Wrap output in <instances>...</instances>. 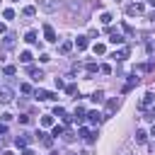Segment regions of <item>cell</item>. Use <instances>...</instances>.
<instances>
[{
	"label": "cell",
	"instance_id": "cell-35",
	"mask_svg": "<svg viewBox=\"0 0 155 155\" xmlns=\"http://www.w3.org/2000/svg\"><path fill=\"white\" fill-rule=\"evenodd\" d=\"M22 155H34V150H31V148H24V153H22Z\"/></svg>",
	"mask_w": 155,
	"mask_h": 155
},
{
	"label": "cell",
	"instance_id": "cell-17",
	"mask_svg": "<svg viewBox=\"0 0 155 155\" xmlns=\"http://www.w3.org/2000/svg\"><path fill=\"white\" fill-rule=\"evenodd\" d=\"M136 140H138V143H145V140H148V133H145L143 128H138V131H136Z\"/></svg>",
	"mask_w": 155,
	"mask_h": 155
},
{
	"label": "cell",
	"instance_id": "cell-19",
	"mask_svg": "<svg viewBox=\"0 0 155 155\" xmlns=\"http://www.w3.org/2000/svg\"><path fill=\"white\" fill-rule=\"evenodd\" d=\"M22 15H24V17H34V15H36V7H34V5H29V7H24V10H22Z\"/></svg>",
	"mask_w": 155,
	"mask_h": 155
},
{
	"label": "cell",
	"instance_id": "cell-12",
	"mask_svg": "<svg viewBox=\"0 0 155 155\" xmlns=\"http://www.w3.org/2000/svg\"><path fill=\"white\" fill-rule=\"evenodd\" d=\"M27 73H29V75H31V78H34V80H36V82H39V80H41V78H44V73H41V70H39V68H31V65H29V68H27Z\"/></svg>",
	"mask_w": 155,
	"mask_h": 155
},
{
	"label": "cell",
	"instance_id": "cell-2",
	"mask_svg": "<svg viewBox=\"0 0 155 155\" xmlns=\"http://www.w3.org/2000/svg\"><path fill=\"white\" fill-rule=\"evenodd\" d=\"M119 104H121V102H119V97H111V99L107 102V109H104V119H109V116H111V114L119 109Z\"/></svg>",
	"mask_w": 155,
	"mask_h": 155
},
{
	"label": "cell",
	"instance_id": "cell-11",
	"mask_svg": "<svg viewBox=\"0 0 155 155\" xmlns=\"http://www.w3.org/2000/svg\"><path fill=\"white\" fill-rule=\"evenodd\" d=\"M114 58H116V61H126V58H128V46H121V48L114 53Z\"/></svg>",
	"mask_w": 155,
	"mask_h": 155
},
{
	"label": "cell",
	"instance_id": "cell-33",
	"mask_svg": "<svg viewBox=\"0 0 155 155\" xmlns=\"http://www.w3.org/2000/svg\"><path fill=\"white\" fill-rule=\"evenodd\" d=\"M12 39H15V36H12V34H7V36H5V46H7V48H10V46H12Z\"/></svg>",
	"mask_w": 155,
	"mask_h": 155
},
{
	"label": "cell",
	"instance_id": "cell-37",
	"mask_svg": "<svg viewBox=\"0 0 155 155\" xmlns=\"http://www.w3.org/2000/svg\"><path fill=\"white\" fill-rule=\"evenodd\" d=\"M119 155H133V153H128V150H121V153H119Z\"/></svg>",
	"mask_w": 155,
	"mask_h": 155
},
{
	"label": "cell",
	"instance_id": "cell-13",
	"mask_svg": "<svg viewBox=\"0 0 155 155\" xmlns=\"http://www.w3.org/2000/svg\"><path fill=\"white\" fill-rule=\"evenodd\" d=\"M138 82H140V78H138V75H131V80L124 85V92H128V90H131L133 85H138Z\"/></svg>",
	"mask_w": 155,
	"mask_h": 155
},
{
	"label": "cell",
	"instance_id": "cell-16",
	"mask_svg": "<svg viewBox=\"0 0 155 155\" xmlns=\"http://www.w3.org/2000/svg\"><path fill=\"white\" fill-rule=\"evenodd\" d=\"M90 99H92L94 104H99V102L104 99V92H102V90H97V92H92V97H90Z\"/></svg>",
	"mask_w": 155,
	"mask_h": 155
},
{
	"label": "cell",
	"instance_id": "cell-41",
	"mask_svg": "<svg viewBox=\"0 0 155 155\" xmlns=\"http://www.w3.org/2000/svg\"><path fill=\"white\" fill-rule=\"evenodd\" d=\"M15 2H19V0H15Z\"/></svg>",
	"mask_w": 155,
	"mask_h": 155
},
{
	"label": "cell",
	"instance_id": "cell-8",
	"mask_svg": "<svg viewBox=\"0 0 155 155\" xmlns=\"http://www.w3.org/2000/svg\"><path fill=\"white\" fill-rule=\"evenodd\" d=\"M29 140H31V138H29V133H22V136H17V138H15V145H17V148H27V143H29Z\"/></svg>",
	"mask_w": 155,
	"mask_h": 155
},
{
	"label": "cell",
	"instance_id": "cell-23",
	"mask_svg": "<svg viewBox=\"0 0 155 155\" xmlns=\"http://www.w3.org/2000/svg\"><path fill=\"white\" fill-rule=\"evenodd\" d=\"M19 61H22V63H31V53H29V51H22V53H19Z\"/></svg>",
	"mask_w": 155,
	"mask_h": 155
},
{
	"label": "cell",
	"instance_id": "cell-24",
	"mask_svg": "<svg viewBox=\"0 0 155 155\" xmlns=\"http://www.w3.org/2000/svg\"><path fill=\"white\" fill-rule=\"evenodd\" d=\"M143 119H148V121H155V107L145 109V116H143Z\"/></svg>",
	"mask_w": 155,
	"mask_h": 155
},
{
	"label": "cell",
	"instance_id": "cell-22",
	"mask_svg": "<svg viewBox=\"0 0 155 155\" xmlns=\"http://www.w3.org/2000/svg\"><path fill=\"white\" fill-rule=\"evenodd\" d=\"M75 44H78V48H80V51H82V48H87V36H78V41H75Z\"/></svg>",
	"mask_w": 155,
	"mask_h": 155
},
{
	"label": "cell",
	"instance_id": "cell-4",
	"mask_svg": "<svg viewBox=\"0 0 155 155\" xmlns=\"http://www.w3.org/2000/svg\"><path fill=\"white\" fill-rule=\"evenodd\" d=\"M58 5H61V0H44V2H41V10H44V12H56Z\"/></svg>",
	"mask_w": 155,
	"mask_h": 155
},
{
	"label": "cell",
	"instance_id": "cell-9",
	"mask_svg": "<svg viewBox=\"0 0 155 155\" xmlns=\"http://www.w3.org/2000/svg\"><path fill=\"white\" fill-rule=\"evenodd\" d=\"M153 102H155V94H153V92H148V94H145V97L140 99V109H148V107H150Z\"/></svg>",
	"mask_w": 155,
	"mask_h": 155
},
{
	"label": "cell",
	"instance_id": "cell-34",
	"mask_svg": "<svg viewBox=\"0 0 155 155\" xmlns=\"http://www.w3.org/2000/svg\"><path fill=\"white\" fill-rule=\"evenodd\" d=\"M65 92H68V94H75V92H78V87H75V85H68V87H65Z\"/></svg>",
	"mask_w": 155,
	"mask_h": 155
},
{
	"label": "cell",
	"instance_id": "cell-31",
	"mask_svg": "<svg viewBox=\"0 0 155 155\" xmlns=\"http://www.w3.org/2000/svg\"><path fill=\"white\" fill-rule=\"evenodd\" d=\"M2 17H5V19H15V12H12V10H5Z\"/></svg>",
	"mask_w": 155,
	"mask_h": 155
},
{
	"label": "cell",
	"instance_id": "cell-40",
	"mask_svg": "<svg viewBox=\"0 0 155 155\" xmlns=\"http://www.w3.org/2000/svg\"><path fill=\"white\" fill-rule=\"evenodd\" d=\"M51 155H61V153H56V150H53V153H51Z\"/></svg>",
	"mask_w": 155,
	"mask_h": 155
},
{
	"label": "cell",
	"instance_id": "cell-14",
	"mask_svg": "<svg viewBox=\"0 0 155 155\" xmlns=\"http://www.w3.org/2000/svg\"><path fill=\"white\" fill-rule=\"evenodd\" d=\"M109 41H111V44H119V46H121V44H124V36H121V34H116V31H111V34H109Z\"/></svg>",
	"mask_w": 155,
	"mask_h": 155
},
{
	"label": "cell",
	"instance_id": "cell-25",
	"mask_svg": "<svg viewBox=\"0 0 155 155\" xmlns=\"http://www.w3.org/2000/svg\"><path fill=\"white\" fill-rule=\"evenodd\" d=\"M51 136H56V138H58V136H65V128H63V126H53V133H51Z\"/></svg>",
	"mask_w": 155,
	"mask_h": 155
},
{
	"label": "cell",
	"instance_id": "cell-38",
	"mask_svg": "<svg viewBox=\"0 0 155 155\" xmlns=\"http://www.w3.org/2000/svg\"><path fill=\"white\" fill-rule=\"evenodd\" d=\"M0 34H5V24H0Z\"/></svg>",
	"mask_w": 155,
	"mask_h": 155
},
{
	"label": "cell",
	"instance_id": "cell-21",
	"mask_svg": "<svg viewBox=\"0 0 155 155\" xmlns=\"http://www.w3.org/2000/svg\"><path fill=\"white\" fill-rule=\"evenodd\" d=\"M99 19H102V24H111V22H114V17H111L109 12H102V17H99Z\"/></svg>",
	"mask_w": 155,
	"mask_h": 155
},
{
	"label": "cell",
	"instance_id": "cell-10",
	"mask_svg": "<svg viewBox=\"0 0 155 155\" xmlns=\"http://www.w3.org/2000/svg\"><path fill=\"white\" fill-rule=\"evenodd\" d=\"M70 51H73V41H63V44L58 46V53H61V56H65V53H70Z\"/></svg>",
	"mask_w": 155,
	"mask_h": 155
},
{
	"label": "cell",
	"instance_id": "cell-39",
	"mask_svg": "<svg viewBox=\"0 0 155 155\" xmlns=\"http://www.w3.org/2000/svg\"><path fill=\"white\" fill-rule=\"evenodd\" d=\"M2 155H15V153H10V150H5V153H2Z\"/></svg>",
	"mask_w": 155,
	"mask_h": 155
},
{
	"label": "cell",
	"instance_id": "cell-3",
	"mask_svg": "<svg viewBox=\"0 0 155 155\" xmlns=\"http://www.w3.org/2000/svg\"><path fill=\"white\" fill-rule=\"evenodd\" d=\"M143 10H145V7H143L140 2H131V5H126V15H128V17H136V15H143Z\"/></svg>",
	"mask_w": 155,
	"mask_h": 155
},
{
	"label": "cell",
	"instance_id": "cell-28",
	"mask_svg": "<svg viewBox=\"0 0 155 155\" xmlns=\"http://www.w3.org/2000/svg\"><path fill=\"white\" fill-rule=\"evenodd\" d=\"M15 73H17L15 65H5V75H15Z\"/></svg>",
	"mask_w": 155,
	"mask_h": 155
},
{
	"label": "cell",
	"instance_id": "cell-32",
	"mask_svg": "<svg viewBox=\"0 0 155 155\" xmlns=\"http://www.w3.org/2000/svg\"><path fill=\"white\" fill-rule=\"evenodd\" d=\"M94 70H99V65L97 63H87V73H94Z\"/></svg>",
	"mask_w": 155,
	"mask_h": 155
},
{
	"label": "cell",
	"instance_id": "cell-29",
	"mask_svg": "<svg viewBox=\"0 0 155 155\" xmlns=\"http://www.w3.org/2000/svg\"><path fill=\"white\" fill-rule=\"evenodd\" d=\"M53 116H65V109H63V107H56V109H53Z\"/></svg>",
	"mask_w": 155,
	"mask_h": 155
},
{
	"label": "cell",
	"instance_id": "cell-5",
	"mask_svg": "<svg viewBox=\"0 0 155 155\" xmlns=\"http://www.w3.org/2000/svg\"><path fill=\"white\" fill-rule=\"evenodd\" d=\"M44 39H46V41H51V44H53V41H58V39H56V31H53V27H51V24H46V27H44Z\"/></svg>",
	"mask_w": 155,
	"mask_h": 155
},
{
	"label": "cell",
	"instance_id": "cell-6",
	"mask_svg": "<svg viewBox=\"0 0 155 155\" xmlns=\"http://www.w3.org/2000/svg\"><path fill=\"white\" fill-rule=\"evenodd\" d=\"M34 97H36V99H58L53 92H46V90H36V92H34Z\"/></svg>",
	"mask_w": 155,
	"mask_h": 155
},
{
	"label": "cell",
	"instance_id": "cell-30",
	"mask_svg": "<svg viewBox=\"0 0 155 155\" xmlns=\"http://www.w3.org/2000/svg\"><path fill=\"white\" fill-rule=\"evenodd\" d=\"M41 124H44V126H51V124H53V116H41Z\"/></svg>",
	"mask_w": 155,
	"mask_h": 155
},
{
	"label": "cell",
	"instance_id": "cell-15",
	"mask_svg": "<svg viewBox=\"0 0 155 155\" xmlns=\"http://www.w3.org/2000/svg\"><path fill=\"white\" fill-rule=\"evenodd\" d=\"M24 41H27V44H34V41H36V31H34V29H29V31L24 34Z\"/></svg>",
	"mask_w": 155,
	"mask_h": 155
},
{
	"label": "cell",
	"instance_id": "cell-7",
	"mask_svg": "<svg viewBox=\"0 0 155 155\" xmlns=\"http://www.w3.org/2000/svg\"><path fill=\"white\" fill-rule=\"evenodd\" d=\"M102 119H104V114H99V111H87V121H90V124H94V126H97Z\"/></svg>",
	"mask_w": 155,
	"mask_h": 155
},
{
	"label": "cell",
	"instance_id": "cell-20",
	"mask_svg": "<svg viewBox=\"0 0 155 155\" xmlns=\"http://www.w3.org/2000/svg\"><path fill=\"white\" fill-rule=\"evenodd\" d=\"M92 51H94V56H102V53L107 51V46H104V44H94V46H92Z\"/></svg>",
	"mask_w": 155,
	"mask_h": 155
},
{
	"label": "cell",
	"instance_id": "cell-1",
	"mask_svg": "<svg viewBox=\"0 0 155 155\" xmlns=\"http://www.w3.org/2000/svg\"><path fill=\"white\" fill-rule=\"evenodd\" d=\"M12 97H15V92H12V87H7V85H2V87H0V104H10V102H12Z\"/></svg>",
	"mask_w": 155,
	"mask_h": 155
},
{
	"label": "cell",
	"instance_id": "cell-27",
	"mask_svg": "<svg viewBox=\"0 0 155 155\" xmlns=\"http://www.w3.org/2000/svg\"><path fill=\"white\" fill-rule=\"evenodd\" d=\"M19 90H22L24 94H31V85H27V82H22V85H19Z\"/></svg>",
	"mask_w": 155,
	"mask_h": 155
},
{
	"label": "cell",
	"instance_id": "cell-36",
	"mask_svg": "<svg viewBox=\"0 0 155 155\" xmlns=\"http://www.w3.org/2000/svg\"><path fill=\"white\" fill-rule=\"evenodd\" d=\"M150 136L155 138V121H153V128H150Z\"/></svg>",
	"mask_w": 155,
	"mask_h": 155
},
{
	"label": "cell",
	"instance_id": "cell-26",
	"mask_svg": "<svg viewBox=\"0 0 155 155\" xmlns=\"http://www.w3.org/2000/svg\"><path fill=\"white\" fill-rule=\"evenodd\" d=\"M99 73H102V75H111V65H107V63L99 65Z\"/></svg>",
	"mask_w": 155,
	"mask_h": 155
},
{
	"label": "cell",
	"instance_id": "cell-18",
	"mask_svg": "<svg viewBox=\"0 0 155 155\" xmlns=\"http://www.w3.org/2000/svg\"><path fill=\"white\" fill-rule=\"evenodd\" d=\"M39 136H41V143H44L46 148H51V145H53V136H46V133H39Z\"/></svg>",
	"mask_w": 155,
	"mask_h": 155
},
{
	"label": "cell",
	"instance_id": "cell-42",
	"mask_svg": "<svg viewBox=\"0 0 155 155\" xmlns=\"http://www.w3.org/2000/svg\"><path fill=\"white\" fill-rule=\"evenodd\" d=\"M116 2H119V0H116Z\"/></svg>",
	"mask_w": 155,
	"mask_h": 155
}]
</instances>
